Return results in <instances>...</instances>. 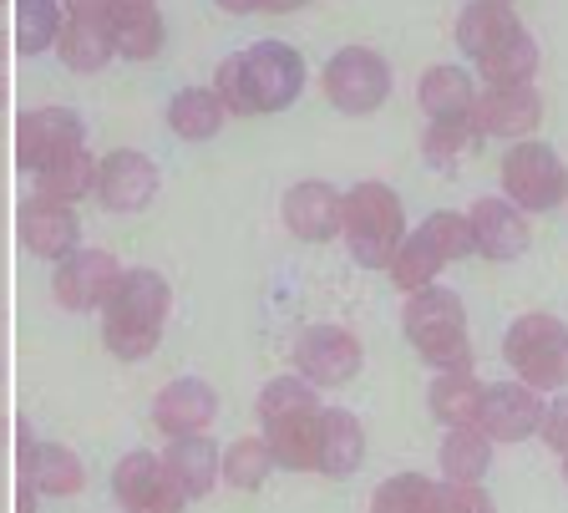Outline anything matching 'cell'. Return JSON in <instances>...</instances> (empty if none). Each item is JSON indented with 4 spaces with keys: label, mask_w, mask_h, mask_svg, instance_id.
I'll return each mask as SVG.
<instances>
[{
    "label": "cell",
    "mask_w": 568,
    "mask_h": 513,
    "mask_svg": "<svg viewBox=\"0 0 568 513\" xmlns=\"http://www.w3.org/2000/svg\"><path fill=\"white\" fill-rule=\"evenodd\" d=\"M305 92V57L290 41H254L219 61L213 72V97L224 102L229 118H260V112H284Z\"/></svg>",
    "instance_id": "6da1fadb"
},
{
    "label": "cell",
    "mask_w": 568,
    "mask_h": 513,
    "mask_svg": "<svg viewBox=\"0 0 568 513\" xmlns=\"http://www.w3.org/2000/svg\"><path fill=\"white\" fill-rule=\"evenodd\" d=\"M168 305H173V290H168L163 275H153V270H122L102 305L106 351L122 361H142L158 346V335H163Z\"/></svg>",
    "instance_id": "7a4b0ae2"
},
{
    "label": "cell",
    "mask_w": 568,
    "mask_h": 513,
    "mask_svg": "<svg viewBox=\"0 0 568 513\" xmlns=\"http://www.w3.org/2000/svg\"><path fill=\"white\" fill-rule=\"evenodd\" d=\"M402 331L416 346V356L426 366H437V376L447 371H473V335H467V311L462 300L442 285H426L416 295H406Z\"/></svg>",
    "instance_id": "3957f363"
},
{
    "label": "cell",
    "mask_w": 568,
    "mask_h": 513,
    "mask_svg": "<svg viewBox=\"0 0 568 513\" xmlns=\"http://www.w3.org/2000/svg\"><path fill=\"white\" fill-rule=\"evenodd\" d=\"M341 234H345V244H351L355 264L386 270L406 239L402 199H396L386 183H355L351 193H341Z\"/></svg>",
    "instance_id": "277c9868"
},
{
    "label": "cell",
    "mask_w": 568,
    "mask_h": 513,
    "mask_svg": "<svg viewBox=\"0 0 568 513\" xmlns=\"http://www.w3.org/2000/svg\"><path fill=\"white\" fill-rule=\"evenodd\" d=\"M503 356H508L513 376L528 392H564L568 386V325L558 315H518L503 335Z\"/></svg>",
    "instance_id": "5b68a950"
},
{
    "label": "cell",
    "mask_w": 568,
    "mask_h": 513,
    "mask_svg": "<svg viewBox=\"0 0 568 513\" xmlns=\"http://www.w3.org/2000/svg\"><path fill=\"white\" fill-rule=\"evenodd\" d=\"M503 199L523 214H548L568 199V168L548 143H513L503 158Z\"/></svg>",
    "instance_id": "8992f818"
},
{
    "label": "cell",
    "mask_w": 568,
    "mask_h": 513,
    "mask_svg": "<svg viewBox=\"0 0 568 513\" xmlns=\"http://www.w3.org/2000/svg\"><path fill=\"white\" fill-rule=\"evenodd\" d=\"M325 97L351 118H366L390 97V67L371 47H341L325 61Z\"/></svg>",
    "instance_id": "52a82bcc"
},
{
    "label": "cell",
    "mask_w": 568,
    "mask_h": 513,
    "mask_svg": "<svg viewBox=\"0 0 568 513\" xmlns=\"http://www.w3.org/2000/svg\"><path fill=\"white\" fill-rule=\"evenodd\" d=\"M77 148H87V132L71 108H31L16 118V163L26 173H41Z\"/></svg>",
    "instance_id": "ba28073f"
},
{
    "label": "cell",
    "mask_w": 568,
    "mask_h": 513,
    "mask_svg": "<svg viewBox=\"0 0 568 513\" xmlns=\"http://www.w3.org/2000/svg\"><path fill=\"white\" fill-rule=\"evenodd\" d=\"M295 366L300 382H310L315 392L320 386H345L361 371V341L345 325H310L295 341Z\"/></svg>",
    "instance_id": "9c48e42d"
},
{
    "label": "cell",
    "mask_w": 568,
    "mask_h": 513,
    "mask_svg": "<svg viewBox=\"0 0 568 513\" xmlns=\"http://www.w3.org/2000/svg\"><path fill=\"white\" fill-rule=\"evenodd\" d=\"M112 493L128 513H183V503H189L173 477L163 473V457L142 453V447L112 467Z\"/></svg>",
    "instance_id": "30bf717a"
},
{
    "label": "cell",
    "mask_w": 568,
    "mask_h": 513,
    "mask_svg": "<svg viewBox=\"0 0 568 513\" xmlns=\"http://www.w3.org/2000/svg\"><path fill=\"white\" fill-rule=\"evenodd\" d=\"M118 275H122L118 254L77 250L71 260L57 264V275H51V295H57V305H67V311H102L106 295H112V285H118Z\"/></svg>",
    "instance_id": "8fae6325"
},
{
    "label": "cell",
    "mask_w": 568,
    "mask_h": 513,
    "mask_svg": "<svg viewBox=\"0 0 568 513\" xmlns=\"http://www.w3.org/2000/svg\"><path fill=\"white\" fill-rule=\"evenodd\" d=\"M213 418H219V392H213L203 376H178V382H168L153 402V428L163 432L168 442L203 437Z\"/></svg>",
    "instance_id": "7c38bea8"
},
{
    "label": "cell",
    "mask_w": 568,
    "mask_h": 513,
    "mask_svg": "<svg viewBox=\"0 0 568 513\" xmlns=\"http://www.w3.org/2000/svg\"><path fill=\"white\" fill-rule=\"evenodd\" d=\"M97 199H102V209H112V214H138V209H148L158 193V168L153 158L132 153V148H118V153L97 158Z\"/></svg>",
    "instance_id": "4fadbf2b"
},
{
    "label": "cell",
    "mask_w": 568,
    "mask_h": 513,
    "mask_svg": "<svg viewBox=\"0 0 568 513\" xmlns=\"http://www.w3.org/2000/svg\"><path fill=\"white\" fill-rule=\"evenodd\" d=\"M57 51L71 72H102L106 61L118 57L112 51V26H106V0H82V6H67V21H61Z\"/></svg>",
    "instance_id": "5bb4252c"
},
{
    "label": "cell",
    "mask_w": 568,
    "mask_h": 513,
    "mask_svg": "<svg viewBox=\"0 0 568 513\" xmlns=\"http://www.w3.org/2000/svg\"><path fill=\"white\" fill-rule=\"evenodd\" d=\"M473 122L483 138H508V143H528L532 128L544 122V97L532 87H487L473 102Z\"/></svg>",
    "instance_id": "9a60e30c"
},
{
    "label": "cell",
    "mask_w": 568,
    "mask_h": 513,
    "mask_svg": "<svg viewBox=\"0 0 568 513\" xmlns=\"http://www.w3.org/2000/svg\"><path fill=\"white\" fill-rule=\"evenodd\" d=\"M544 428V396L528 392L523 382H497L483 392V412H477V432L487 442H523Z\"/></svg>",
    "instance_id": "2e32d148"
},
{
    "label": "cell",
    "mask_w": 568,
    "mask_h": 513,
    "mask_svg": "<svg viewBox=\"0 0 568 513\" xmlns=\"http://www.w3.org/2000/svg\"><path fill=\"white\" fill-rule=\"evenodd\" d=\"M467 229H473V254H483V260H518L523 250H528V214L523 209H513L508 199H477L473 209H467Z\"/></svg>",
    "instance_id": "e0dca14e"
},
{
    "label": "cell",
    "mask_w": 568,
    "mask_h": 513,
    "mask_svg": "<svg viewBox=\"0 0 568 513\" xmlns=\"http://www.w3.org/2000/svg\"><path fill=\"white\" fill-rule=\"evenodd\" d=\"M16 229H21V244L47 264H61L82 250V229H77V214L61 209V203L47 199H26L21 214H16Z\"/></svg>",
    "instance_id": "ac0fdd59"
},
{
    "label": "cell",
    "mask_w": 568,
    "mask_h": 513,
    "mask_svg": "<svg viewBox=\"0 0 568 513\" xmlns=\"http://www.w3.org/2000/svg\"><path fill=\"white\" fill-rule=\"evenodd\" d=\"M21 483H31L41 499H71L87 489V467L61 442H36L31 432H21Z\"/></svg>",
    "instance_id": "d6986e66"
},
{
    "label": "cell",
    "mask_w": 568,
    "mask_h": 513,
    "mask_svg": "<svg viewBox=\"0 0 568 513\" xmlns=\"http://www.w3.org/2000/svg\"><path fill=\"white\" fill-rule=\"evenodd\" d=\"M280 214H284V229H290L295 239H305V244H325V239L341 234V193H335L325 179H305V183H295V189L284 193Z\"/></svg>",
    "instance_id": "ffe728a7"
},
{
    "label": "cell",
    "mask_w": 568,
    "mask_h": 513,
    "mask_svg": "<svg viewBox=\"0 0 568 513\" xmlns=\"http://www.w3.org/2000/svg\"><path fill=\"white\" fill-rule=\"evenodd\" d=\"M106 26L122 61H153L163 51V11L153 0H106Z\"/></svg>",
    "instance_id": "44dd1931"
},
{
    "label": "cell",
    "mask_w": 568,
    "mask_h": 513,
    "mask_svg": "<svg viewBox=\"0 0 568 513\" xmlns=\"http://www.w3.org/2000/svg\"><path fill=\"white\" fill-rule=\"evenodd\" d=\"M219 467H224V447H219L209 432H203V437L168 442V453H163V473L178 483L183 499H203V493H213V483H224Z\"/></svg>",
    "instance_id": "7402d4cb"
},
{
    "label": "cell",
    "mask_w": 568,
    "mask_h": 513,
    "mask_svg": "<svg viewBox=\"0 0 568 513\" xmlns=\"http://www.w3.org/2000/svg\"><path fill=\"white\" fill-rule=\"evenodd\" d=\"M366 463V428L345 406H320V473L351 477Z\"/></svg>",
    "instance_id": "603a6c76"
},
{
    "label": "cell",
    "mask_w": 568,
    "mask_h": 513,
    "mask_svg": "<svg viewBox=\"0 0 568 513\" xmlns=\"http://www.w3.org/2000/svg\"><path fill=\"white\" fill-rule=\"evenodd\" d=\"M518 31H523L518 11L503 6V0H473V6L457 16V47L467 51L473 61L493 57V51L503 47L508 37H518Z\"/></svg>",
    "instance_id": "cb8c5ba5"
},
{
    "label": "cell",
    "mask_w": 568,
    "mask_h": 513,
    "mask_svg": "<svg viewBox=\"0 0 568 513\" xmlns=\"http://www.w3.org/2000/svg\"><path fill=\"white\" fill-rule=\"evenodd\" d=\"M416 102L432 122H447V118H473V102H477V82L462 67H426L422 82H416Z\"/></svg>",
    "instance_id": "d4e9b609"
},
{
    "label": "cell",
    "mask_w": 568,
    "mask_h": 513,
    "mask_svg": "<svg viewBox=\"0 0 568 513\" xmlns=\"http://www.w3.org/2000/svg\"><path fill=\"white\" fill-rule=\"evenodd\" d=\"M264 447H270L274 467L290 473H320V412L315 418H290L264 428Z\"/></svg>",
    "instance_id": "484cf974"
},
{
    "label": "cell",
    "mask_w": 568,
    "mask_h": 513,
    "mask_svg": "<svg viewBox=\"0 0 568 513\" xmlns=\"http://www.w3.org/2000/svg\"><path fill=\"white\" fill-rule=\"evenodd\" d=\"M229 122L224 102L213 97V87H183V92H173V102H168V128L183 138V143H209V138H219V128Z\"/></svg>",
    "instance_id": "4316f807"
},
{
    "label": "cell",
    "mask_w": 568,
    "mask_h": 513,
    "mask_svg": "<svg viewBox=\"0 0 568 513\" xmlns=\"http://www.w3.org/2000/svg\"><path fill=\"white\" fill-rule=\"evenodd\" d=\"M437 463H442L447 483H457V489H483L487 467H493V442L477 428H452L447 437H442Z\"/></svg>",
    "instance_id": "83f0119b"
},
{
    "label": "cell",
    "mask_w": 568,
    "mask_h": 513,
    "mask_svg": "<svg viewBox=\"0 0 568 513\" xmlns=\"http://www.w3.org/2000/svg\"><path fill=\"white\" fill-rule=\"evenodd\" d=\"M92 189H97V158L87 153V148L57 158L51 168H41V173H36V199L61 203V209H71V203L87 199Z\"/></svg>",
    "instance_id": "f1b7e54d"
},
{
    "label": "cell",
    "mask_w": 568,
    "mask_h": 513,
    "mask_svg": "<svg viewBox=\"0 0 568 513\" xmlns=\"http://www.w3.org/2000/svg\"><path fill=\"white\" fill-rule=\"evenodd\" d=\"M483 392L487 386L477 382L473 371H447V376H437L432 382V418L437 422H447V432L452 428H477V412H483Z\"/></svg>",
    "instance_id": "f546056e"
},
{
    "label": "cell",
    "mask_w": 568,
    "mask_h": 513,
    "mask_svg": "<svg viewBox=\"0 0 568 513\" xmlns=\"http://www.w3.org/2000/svg\"><path fill=\"white\" fill-rule=\"evenodd\" d=\"M442 254H437V244L422 234V229H412V234L402 239V250H396V260L386 264L390 270V285L396 290H406V295H416V290H426V285H437V275H442Z\"/></svg>",
    "instance_id": "4dcf8cb0"
},
{
    "label": "cell",
    "mask_w": 568,
    "mask_h": 513,
    "mask_svg": "<svg viewBox=\"0 0 568 513\" xmlns=\"http://www.w3.org/2000/svg\"><path fill=\"white\" fill-rule=\"evenodd\" d=\"M477 67H483L487 87H532V72H538V41H532L528 31H518V37H508L493 57L477 61Z\"/></svg>",
    "instance_id": "1f68e13d"
},
{
    "label": "cell",
    "mask_w": 568,
    "mask_h": 513,
    "mask_svg": "<svg viewBox=\"0 0 568 513\" xmlns=\"http://www.w3.org/2000/svg\"><path fill=\"white\" fill-rule=\"evenodd\" d=\"M61 21H67V6H57V0H21L16 6V51L36 57V51L57 47Z\"/></svg>",
    "instance_id": "d6a6232c"
},
{
    "label": "cell",
    "mask_w": 568,
    "mask_h": 513,
    "mask_svg": "<svg viewBox=\"0 0 568 513\" xmlns=\"http://www.w3.org/2000/svg\"><path fill=\"white\" fill-rule=\"evenodd\" d=\"M437 493L442 483L422 473H396L371 493V513H437Z\"/></svg>",
    "instance_id": "836d02e7"
},
{
    "label": "cell",
    "mask_w": 568,
    "mask_h": 513,
    "mask_svg": "<svg viewBox=\"0 0 568 513\" xmlns=\"http://www.w3.org/2000/svg\"><path fill=\"white\" fill-rule=\"evenodd\" d=\"M274 473V457L270 447H264V437H239L224 447V467H219V477H224L229 489L239 493H254L264 489V477Z\"/></svg>",
    "instance_id": "e575fe53"
},
{
    "label": "cell",
    "mask_w": 568,
    "mask_h": 513,
    "mask_svg": "<svg viewBox=\"0 0 568 513\" xmlns=\"http://www.w3.org/2000/svg\"><path fill=\"white\" fill-rule=\"evenodd\" d=\"M320 412V392L300 376H274L270 386L260 392V422H290V418H315Z\"/></svg>",
    "instance_id": "d590c367"
},
{
    "label": "cell",
    "mask_w": 568,
    "mask_h": 513,
    "mask_svg": "<svg viewBox=\"0 0 568 513\" xmlns=\"http://www.w3.org/2000/svg\"><path fill=\"white\" fill-rule=\"evenodd\" d=\"M483 143V132H477L473 118H447V122H432L426 128V158L432 163H457L462 153H473V148Z\"/></svg>",
    "instance_id": "8d00e7d4"
},
{
    "label": "cell",
    "mask_w": 568,
    "mask_h": 513,
    "mask_svg": "<svg viewBox=\"0 0 568 513\" xmlns=\"http://www.w3.org/2000/svg\"><path fill=\"white\" fill-rule=\"evenodd\" d=\"M422 234L437 244L442 260H467L473 254V229H467V214H452V209H437V214L422 224Z\"/></svg>",
    "instance_id": "74e56055"
},
{
    "label": "cell",
    "mask_w": 568,
    "mask_h": 513,
    "mask_svg": "<svg viewBox=\"0 0 568 513\" xmlns=\"http://www.w3.org/2000/svg\"><path fill=\"white\" fill-rule=\"evenodd\" d=\"M437 513H497V509H493V499H487L483 489H457V483H442Z\"/></svg>",
    "instance_id": "f35d334b"
},
{
    "label": "cell",
    "mask_w": 568,
    "mask_h": 513,
    "mask_svg": "<svg viewBox=\"0 0 568 513\" xmlns=\"http://www.w3.org/2000/svg\"><path fill=\"white\" fill-rule=\"evenodd\" d=\"M538 437H544L554 453L568 457V392L544 406V428H538Z\"/></svg>",
    "instance_id": "ab89813d"
},
{
    "label": "cell",
    "mask_w": 568,
    "mask_h": 513,
    "mask_svg": "<svg viewBox=\"0 0 568 513\" xmlns=\"http://www.w3.org/2000/svg\"><path fill=\"white\" fill-rule=\"evenodd\" d=\"M16 513H36V489L31 483H16Z\"/></svg>",
    "instance_id": "60d3db41"
},
{
    "label": "cell",
    "mask_w": 568,
    "mask_h": 513,
    "mask_svg": "<svg viewBox=\"0 0 568 513\" xmlns=\"http://www.w3.org/2000/svg\"><path fill=\"white\" fill-rule=\"evenodd\" d=\"M564 477H568V457H564Z\"/></svg>",
    "instance_id": "b9f144b4"
}]
</instances>
